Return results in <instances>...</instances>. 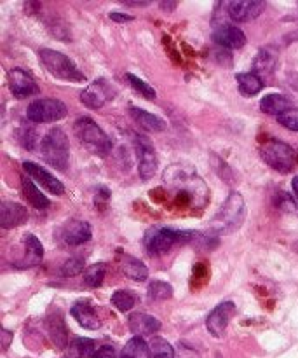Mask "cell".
Returning a JSON list of instances; mask_svg holds the SVG:
<instances>
[{"instance_id": "12", "label": "cell", "mask_w": 298, "mask_h": 358, "mask_svg": "<svg viewBox=\"0 0 298 358\" xmlns=\"http://www.w3.org/2000/svg\"><path fill=\"white\" fill-rule=\"evenodd\" d=\"M236 315V304L225 301V303L218 304L211 313L206 318V327H208L209 334L213 338H223L227 331V325H229L230 318Z\"/></svg>"}, {"instance_id": "26", "label": "cell", "mask_w": 298, "mask_h": 358, "mask_svg": "<svg viewBox=\"0 0 298 358\" xmlns=\"http://www.w3.org/2000/svg\"><path fill=\"white\" fill-rule=\"evenodd\" d=\"M21 187H23L24 198H27V201L30 203L33 208L44 210L51 205V201H49V199L45 198L40 191H38V187L30 180V178H23V182H21Z\"/></svg>"}, {"instance_id": "15", "label": "cell", "mask_w": 298, "mask_h": 358, "mask_svg": "<svg viewBox=\"0 0 298 358\" xmlns=\"http://www.w3.org/2000/svg\"><path fill=\"white\" fill-rule=\"evenodd\" d=\"M91 238H93V231H91V226L86 220H70L61 229L63 243L70 245V247L87 243Z\"/></svg>"}, {"instance_id": "11", "label": "cell", "mask_w": 298, "mask_h": 358, "mask_svg": "<svg viewBox=\"0 0 298 358\" xmlns=\"http://www.w3.org/2000/svg\"><path fill=\"white\" fill-rule=\"evenodd\" d=\"M7 80H9V90L13 93L14 98L21 100V98L33 96L38 93V84L35 83V79L31 77V73H28L23 69H13L7 73Z\"/></svg>"}, {"instance_id": "23", "label": "cell", "mask_w": 298, "mask_h": 358, "mask_svg": "<svg viewBox=\"0 0 298 358\" xmlns=\"http://www.w3.org/2000/svg\"><path fill=\"white\" fill-rule=\"evenodd\" d=\"M288 108H292V101L290 98H286L285 94H267V96L262 98L260 101V110L264 114L269 115H281L285 114Z\"/></svg>"}, {"instance_id": "3", "label": "cell", "mask_w": 298, "mask_h": 358, "mask_svg": "<svg viewBox=\"0 0 298 358\" xmlns=\"http://www.w3.org/2000/svg\"><path fill=\"white\" fill-rule=\"evenodd\" d=\"M40 156L56 170H66L70 157L68 136L61 128H52L40 142Z\"/></svg>"}, {"instance_id": "31", "label": "cell", "mask_w": 298, "mask_h": 358, "mask_svg": "<svg viewBox=\"0 0 298 358\" xmlns=\"http://www.w3.org/2000/svg\"><path fill=\"white\" fill-rule=\"evenodd\" d=\"M136 301H138V297H136V294L131 292V290H117V292L112 296V304H114L121 313H126V311L131 310L136 304Z\"/></svg>"}, {"instance_id": "2", "label": "cell", "mask_w": 298, "mask_h": 358, "mask_svg": "<svg viewBox=\"0 0 298 358\" xmlns=\"http://www.w3.org/2000/svg\"><path fill=\"white\" fill-rule=\"evenodd\" d=\"M244 217H246V205H244L243 196L239 192H230L229 198L223 201L216 215L213 217L209 231L215 236L230 234L239 229L241 224L244 222Z\"/></svg>"}, {"instance_id": "10", "label": "cell", "mask_w": 298, "mask_h": 358, "mask_svg": "<svg viewBox=\"0 0 298 358\" xmlns=\"http://www.w3.org/2000/svg\"><path fill=\"white\" fill-rule=\"evenodd\" d=\"M115 96V90L112 86L110 80L107 79H98L93 84H89L87 87H84V91L80 93V101L86 105L91 110H98V108L103 107L105 103L112 100Z\"/></svg>"}, {"instance_id": "35", "label": "cell", "mask_w": 298, "mask_h": 358, "mask_svg": "<svg viewBox=\"0 0 298 358\" xmlns=\"http://www.w3.org/2000/svg\"><path fill=\"white\" fill-rule=\"evenodd\" d=\"M82 269H84V259L72 257V259H68L66 262H63L59 273H61V276H77V275H80V271H82Z\"/></svg>"}, {"instance_id": "6", "label": "cell", "mask_w": 298, "mask_h": 358, "mask_svg": "<svg viewBox=\"0 0 298 358\" xmlns=\"http://www.w3.org/2000/svg\"><path fill=\"white\" fill-rule=\"evenodd\" d=\"M73 129H75V135L80 142L84 143L87 150L91 154H96V156H105V154L110 152L112 142L107 136V133L89 117H80L77 119L75 124H73Z\"/></svg>"}, {"instance_id": "28", "label": "cell", "mask_w": 298, "mask_h": 358, "mask_svg": "<svg viewBox=\"0 0 298 358\" xmlns=\"http://www.w3.org/2000/svg\"><path fill=\"white\" fill-rule=\"evenodd\" d=\"M24 247H27V262H24V268H31V266L38 264L44 257V247L38 241V238H35L33 234H24L23 236Z\"/></svg>"}, {"instance_id": "4", "label": "cell", "mask_w": 298, "mask_h": 358, "mask_svg": "<svg viewBox=\"0 0 298 358\" xmlns=\"http://www.w3.org/2000/svg\"><path fill=\"white\" fill-rule=\"evenodd\" d=\"M260 156L271 168L279 173H290L298 164V152L281 140H267L260 147Z\"/></svg>"}, {"instance_id": "21", "label": "cell", "mask_w": 298, "mask_h": 358, "mask_svg": "<svg viewBox=\"0 0 298 358\" xmlns=\"http://www.w3.org/2000/svg\"><path fill=\"white\" fill-rule=\"evenodd\" d=\"M276 63H278V51L274 48L260 49L253 62V73L264 80V77L274 72Z\"/></svg>"}, {"instance_id": "24", "label": "cell", "mask_w": 298, "mask_h": 358, "mask_svg": "<svg viewBox=\"0 0 298 358\" xmlns=\"http://www.w3.org/2000/svg\"><path fill=\"white\" fill-rule=\"evenodd\" d=\"M47 331H49V334H51V341L54 343L56 348L65 350L66 348V327H65V322H63V317L59 311H54V313L49 317Z\"/></svg>"}, {"instance_id": "30", "label": "cell", "mask_w": 298, "mask_h": 358, "mask_svg": "<svg viewBox=\"0 0 298 358\" xmlns=\"http://www.w3.org/2000/svg\"><path fill=\"white\" fill-rule=\"evenodd\" d=\"M105 275H107V264L105 262H96V264L89 266L84 275V282L87 287H100L103 283Z\"/></svg>"}, {"instance_id": "39", "label": "cell", "mask_w": 298, "mask_h": 358, "mask_svg": "<svg viewBox=\"0 0 298 358\" xmlns=\"http://www.w3.org/2000/svg\"><path fill=\"white\" fill-rule=\"evenodd\" d=\"M110 17L117 23H122V21H131L133 16H128V14H121V13H110Z\"/></svg>"}, {"instance_id": "32", "label": "cell", "mask_w": 298, "mask_h": 358, "mask_svg": "<svg viewBox=\"0 0 298 358\" xmlns=\"http://www.w3.org/2000/svg\"><path fill=\"white\" fill-rule=\"evenodd\" d=\"M147 294H149V299L152 301H166L171 299V296H173V289H171L170 283L154 280V282H150Z\"/></svg>"}, {"instance_id": "20", "label": "cell", "mask_w": 298, "mask_h": 358, "mask_svg": "<svg viewBox=\"0 0 298 358\" xmlns=\"http://www.w3.org/2000/svg\"><path fill=\"white\" fill-rule=\"evenodd\" d=\"M119 268H121L122 275L126 278L133 280V282L142 283L149 278V269H147V266L140 259L133 257V255L121 254V257H119Z\"/></svg>"}, {"instance_id": "29", "label": "cell", "mask_w": 298, "mask_h": 358, "mask_svg": "<svg viewBox=\"0 0 298 358\" xmlns=\"http://www.w3.org/2000/svg\"><path fill=\"white\" fill-rule=\"evenodd\" d=\"M119 358H150V348L143 338H131L126 346L122 348V353Z\"/></svg>"}, {"instance_id": "38", "label": "cell", "mask_w": 298, "mask_h": 358, "mask_svg": "<svg viewBox=\"0 0 298 358\" xmlns=\"http://www.w3.org/2000/svg\"><path fill=\"white\" fill-rule=\"evenodd\" d=\"M10 341H13V332L6 331V329H2V350L6 352L7 348H9Z\"/></svg>"}, {"instance_id": "9", "label": "cell", "mask_w": 298, "mask_h": 358, "mask_svg": "<svg viewBox=\"0 0 298 358\" xmlns=\"http://www.w3.org/2000/svg\"><path fill=\"white\" fill-rule=\"evenodd\" d=\"M136 157H138V173L142 180H150L157 171V152L152 142L143 135H135Z\"/></svg>"}, {"instance_id": "19", "label": "cell", "mask_w": 298, "mask_h": 358, "mask_svg": "<svg viewBox=\"0 0 298 358\" xmlns=\"http://www.w3.org/2000/svg\"><path fill=\"white\" fill-rule=\"evenodd\" d=\"M129 331L136 336V338H142V336H152L156 332L161 331V322L156 317H150L147 313H133L128 318Z\"/></svg>"}, {"instance_id": "18", "label": "cell", "mask_w": 298, "mask_h": 358, "mask_svg": "<svg viewBox=\"0 0 298 358\" xmlns=\"http://www.w3.org/2000/svg\"><path fill=\"white\" fill-rule=\"evenodd\" d=\"M28 220V212L23 205L16 201H3L0 206V224L3 229H13Z\"/></svg>"}, {"instance_id": "40", "label": "cell", "mask_w": 298, "mask_h": 358, "mask_svg": "<svg viewBox=\"0 0 298 358\" xmlns=\"http://www.w3.org/2000/svg\"><path fill=\"white\" fill-rule=\"evenodd\" d=\"M292 187H293V194H295V203H297V206H298V177L293 178Z\"/></svg>"}, {"instance_id": "8", "label": "cell", "mask_w": 298, "mask_h": 358, "mask_svg": "<svg viewBox=\"0 0 298 358\" xmlns=\"http://www.w3.org/2000/svg\"><path fill=\"white\" fill-rule=\"evenodd\" d=\"M68 114V108L61 100L56 98H40L28 105L27 117L31 122H56Z\"/></svg>"}, {"instance_id": "34", "label": "cell", "mask_w": 298, "mask_h": 358, "mask_svg": "<svg viewBox=\"0 0 298 358\" xmlns=\"http://www.w3.org/2000/svg\"><path fill=\"white\" fill-rule=\"evenodd\" d=\"M126 79H128V83L131 84L133 90L138 91V93L142 94L143 98H147V100H156V98H157L156 90H154V87L150 86V84L143 83V80L140 79V77L133 76V73H128V76H126Z\"/></svg>"}, {"instance_id": "7", "label": "cell", "mask_w": 298, "mask_h": 358, "mask_svg": "<svg viewBox=\"0 0 298 358\" xmlns=\"http://www.w3.org/2000/svg\"><path fill=\"white\" fill-rule=\"evenodd\" d=\"M195 233H184V231H174L170 227H152L145 236V248L150 255L166 254L171 247L181 241H192Z\"/></svg>"}, {"instance_id": "13", "label": "cell", "mask_w": 298, "mask_h": 358, "mask_svg": "<svg viewBox=\"0 0 298 358\" xmlns=\"http://www.w3.org/2000/svg\"><path fill=\"white\" fill-rule=\"evenodd\" d=\"M265 9V2L262 0H237L227 3V14L236 23H246L260 16Z\"/></svg>"}, {"instance_id": "27", "label": "cell", "mask_w": 298, "mask_h": 358, "mask_svg": "<svg viewBox=\"0 0 298 358\" xmlns=\"http://www.w3.org/2000/svg\"><path fill=\"white\" fill-rule=\"evenodd\" d=\"M94 350V341L87 338H75L66 348V357L65 358H91Z\"/></svg>"}, {"instance_id": "41", "label": "cell", "mask_w": 298, "mask_h": 358, "mask_svg": "<svg viewBox=\"0 0 298 358\" xmlns=\"http://www.w3.org/2000/svg\"><path fill=\"white\" fill-rule=\"evenodd\" d=\"M174 6H177V3H166V2H163L161 3V7H163V9H167V10H171V9H174Z\"/></svg>"}, {"instance_id": "5", "label": "cell", "mask_w": 298, "mask_h": 358, "mask_svg": "<svg viewBox=\"0 0 298 358\" xmlns=\"http://www.w3.org/2000/svg\"><path fill=\"white\" fill-rule=\"evenodd\" d=\"M38 58H40L45 70L58 79L68 80V83H84L86 80V77L77 69L75 63L63 52L54 51V49H40Z\"/></svg>"}, {"instance_id": "14", "label": "cell", "mask_w": 298, "mask_h": 358, "mask_svg": "<svg viewBox=\"0 0 298 358\" xmlns=\"http://www.w3.org/2000/svg\"><path fill=\"white\" fill-rule=\"evenodd\" d=\"M213 41L227 49H241L246 44V35L241 28L230 23H222L213 30Z\"/></svg>"}, {"instance_id": "33", "label": "cell", "mask_w": 298, "mask_h": 358, "mask_svg": "<svg viewBox=\"0 0 298 358\" xmlns=\"http://www.w3.org/2000/svg\"><path fill=\"white\" fill-rule=\"evenodd\" d=\"M150 358H174V350L166 339L154 338L149 345Z\"/></svg>"}, {"instance_id": "1", "label": "cell", "mask_w": 298, "mask_h": 358, "mask_svg": "<svg viewBox=\"0 0 298 358\" xmlns=\"http://www.w3.org/2000/svg\"><path fill=\"white\" fill-rule=\"evenodd\" d=\"M164 182L173 189L178 199L185 198L192 205H202L204 201H208V187L202 184V180L194 170L173 164V166L167 168Z\"/></svg>"}, {"instance_id": "25", "label": "cell", "mask_w": 298, "mask_h": 358, "mask_svg": "<svg viewBox=\"0 0 298 358\" xmlns=\"http://www.w3.org/2000/svg\"><path fill=\"white\" fill-rule=\"evenodd\" d=\"M237 86H239V91L244 94V96H255L262 91L264 87V80L258 76H255L253 72H241L236 76Z\"/></svg>"}, {"instance_id": "16", "label": "cell", "mask_w": 298, "mask_h": 358, "mask_svg": "<svg viewBox=\"0 0 298 358\" xmlns=\"http://www.w3.org/2000/svg\"><path fill=\"white\" fill-rule=\"evenodd\" d=\"M23 168L35 182H38L42 187H45L49 192H52L54 196H61L63 192H65V185H63L61 182L54 177V175L49 173L47 170H44V168L38 166V164L30 163V161H24Z\"/></svg>"}, {"instance_id": "22", "label": "cell", "mask_w": 298, "mask_h": 358, "mask_svg": "<svg viewBox=\"0 0 298 358\" xmlns=\"http://www.w3.org/2000/svg\"><path fill=\"white\" fill-rule=\"evenodd\" d=\"M129 114H131V117L135 119L136 124L142 126V128L147 129V131L161 133L166 129V122H164L163 119L157 117V115H154V114H150V112L143 110V108L135 107V105H131V107H129Z\"/></svg>"}, {"instance_id": "17", "label": "cell", "mask_w": 298, "mask_h": 358, "mask_svg": "<svg viewBox=\"0 0 298 358\" xmlns=\"http://www.w3.org/2000/svg\"><path fill=\"white\" fill-rule=\"evenodd\" d=\"M72 317L79 322L80 327L87 329V331H98L101 327V320L98 317L96 310L89 301H77L70 310Z\"/></svg>"}, {"instance_id": "37", "label": "cell", "mask_w": 298, "mask_h": 358, "mask_svg": "<svg viewBox=\"0 0 298 358\" xmlns=\"http://www.w3.org/2000/svg\"><path fill=\"white\" fill-rule=\"evenodd\" d=\"M91 358H115V348L112 345H103L93 353Z\"/></svg>"}, {"instance_id": "36", "label": "cell", "mask_w": 298, "mask_h": 358, "mask_svg": "<svg viewBox=\"0 0 298 358\" xmlns=\"http://www.w3.org/2000/svg\"><path fill=\"white\" fill-rule=\"evenodd\" d=\"M278 122L290 131H298V108H288L285 114L279 115Z\"/></svg>"}]
</instances>
